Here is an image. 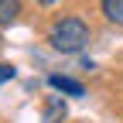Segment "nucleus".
<instances>
[{
  "instance_id": "1",
  "label": "nucleus",
  "mask_w": 123,
  "mask_h": 123,
  "mask_svg": "<svg viewBox=\"0 0 123 123\" xmlns=\"http://www.w3.org/2000/svg\"><path fill=\"white\" fill-rule=\"evenodd\" d=\"M89 41H92V27L82 17H62L48 31V44L55 51H62V55H79Z\"/></svg>"
},
{
  "instance_id": "2",
  "label": "nucleus",
  "mask_w": 123,
  "mask_h": 123,
  "mask_svg": "<svg viewBox=\"0 0 123 123\" xmlns=\"http://www.w3.org/2000/svg\"><path fill=\"white\" fill-rule=\"evenodd\" d=\"M48 86L55 89V92H65V96H86V86L79 82V79H72V75H48Z\"/></svg>"
},
{
  "instance_id": "3",
  "label": "nucleus",
  "mask_w": 123,
  "mask_h": 123,
  "mask_svg": "<svg viewBox=\"0 0 123 123\" xmlns=\"http://www.w3.org/2000/svg\"><path fill=\"white\" fill-rule=\"evenodd\" d=\"M65 103H62V96H48V99H44V113H41V120L44 123H62V120H65Z\"/></svg>"
},
{
  "instance_id": "4",
  "label": "nucleus",
  "mask_w": 123,
  "mask_h": 123,
  "mask_svg": "<svg viewBox=\"0 0 123 123\" xmlns=\"http://www.w3.org/2000/svg\"><path fill=\"white\" fill-rule=\"evenodd\" d=\"M99 10H103V17L110 24L123 27V0H99Z\"/></svg>"
},
{
  "instance_id": "5",
  "label": "nucleus",
  "mask_w": 123,
  "mask_h": 123,
  "mask_svg": "<svg viewBox=\"0 0 123 123\" xmlns=\"http://www.w3.org/2000/svg\"><path fill=\"white\" fill-rule=\"evenodd\" d=\"M21 17V0H0V27H10Z\"/></svg>"
},
{
  "instance_id": "6",
  "label": "nucleus",
  "mask_w": 123,
  "mask_h": 123,
  "mask_svg": "<svg viewBox=\"0 0 123 123\" xmlns=\"http://www.w3.org/2000/svg\"><path fill=\"white\" fill-rule=\"evenodd\" d=\"M14 75H17V68H14L10 62H0V86H4V82H10Z\"/></svg>"
},
{
  "instance_id": "7",
  "label": "nucleus",
  "mask_w": 123,
  "mask_h": 123,
  "mask_svg": "<svg viewBox=\"0 0 123 123\" xmlns=\"http://www.w3.org/2000/svg\"><path fill=\"white\" fill-rule=\"evenodd\" d=\"M34 4H41V7H51V4H58V0H34Z\"/></svg>"
}]
</instances>
